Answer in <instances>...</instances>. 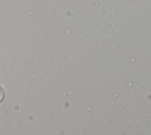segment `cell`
<instances>
[{
	"label": "cell",
	"mask_w": 151,
	"mask_h": 135,
	"mask_svg": "<svg viewBox=\"0 0 151 135\" xmlns=\"http://www.w3.org/2000/svg\"><path fill=\"white\" fill-rule=\"evenodd\" d=\"M5 97V90L2 86L0 85V102L2 101Z\"/></svg>",
	"instance_id": "cell-1"
}]
</instances>
